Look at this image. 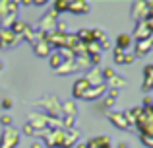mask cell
<instances>
[{
	"label": "cell",
	"mask_w": 153,
	"mask_h": 148,
	"mask_svg": "<svg viewBox=\"0 0 153 148\" xmlns=\"http://www.w3.org/2000/svg\"><path fill=\"white\" fill-rule=\"evenodd\" d=\"M76 148H87V146H85V142H78V144H76Z\"/></svg>",
	"instance_id": "f6af8a7d"
},
{
	"label": "cell",
	"mask_w": 153,
	"mask_h": 148,
	"mask_svg": "<svg viewBox=\"0 0 153 148\" xmlns=\"http://www.w3.org/2000/svg\"><path fill=\"white\" fill-rule=\"evenodd\" d=\"M27 26H29V23H27V22H23V20H16V22L10 26V29H12V33H16L18 37H22V35H23V31L27 29Z\"/></svg>",
	"instance_id": "cb8c5ba5"
},
{
	"label": "cell",
	"mask_w": 153,
	"mask_h": 148,
	"mask_svg": "<svg viewBox=\"0 0 153 148\" xmlns=\"http://www.w3.org/2000/svg\"><path fill=\"white\" fill-rule=\"evenodd\" d=\"M147 14H149V12H147V4H146V0H136V2H132L130 16H132V20H136V23L146 22Z\"/></svg>",
	"instance_id": "8992f818"
},
{
	"label": "cell",
	"mask_w": 153,
	"mask_h": 148,
	"mask_svg": "<svg viewBox=\"0 0 153 148\" xmlns=\"http://www.w3.org/2000/svg\"><path fill=\"white\" fill-rule=\"evenodd\" d=\"M107 117H108V121H111L116 129H120V131H128V129H130L128 123H126V119H124V115L118 113V111H108Z\"/></svg>",
	"instance_id": "7c38bea8"
},
{
	"label": "cell",
	"mask_w": 153,
	"mask_h": 148,
	"mask_svg": "<svg viewBox=\"0 0 153 148\" xmlns=\"http://www.w3.org/2000/svg\"><path fill=\"white\" fill-rule=\"evenodd\" d=\"M151 49H153V37L143 39V41H136V51L132 55H134V57H146Z\"/></svg>",
	"instance_id": "8fae6325"
},
{
	"label": "cell",
	"mask_w": 153,
	"mask_h": 148,
	"mask_svg": "<svg viewBox=\"0 0 153 148\" xmlns=\"http://www.w3.org/2000/svg\"><path fill=\"white\" fill-rule=\"evenodd\" d=\"M105 94H107V84H101V86H89V90L82 95V99L83 101H95V99H101Z\"/></svg>",
	"instance_id": "52a82bcc"
},
{
	"label": "cell",
	"mask_w": 153,
	"mask_h": 148,
	"mask_svg": "<svg viewBox=\"0 0 153 148\" xmlns=\"http://www.w3.org/2000/svg\"><path fill=\"white\" fill-rule=\"evenodd\" d=\"M91 4L87 0H70V6H68V12L72 14H89Z\"/></svg>",
	"instance_id": "9c48e42d"
},
{
	"label": "cell",
	"mask_w": 153,
	"mask_h": 148,
	"mask_svg": "<svg viewBox=\"0 0 153 148\" xmlns=\"http://www.w3.org/2000/svg\"><path fill=\"white\" fill-rule=\"evenodd\" d=\"M54 72L60 74V76H68V74H72V72H78V65H76L74 59H70V61H66L62 66H58Z\"/></svg>",
	"instance_id": "9a60e30c"
},
{
	"label": "cell",
	"mask_w": 153,
	"mask_h": 148,
	"mask_svg": "<svg viewBox=\"0 0 153 148\" xmlns=\"http://www.w3.org/2000/svg\"><path fill=\"white\" fill-rule=\"evenodd\" d=\"M78 115V107H76V101H62V117H76Z\"/></svg>",
	"instance_id": "7402d4cb"
},
{
	"label": "cell",
	"mask_w": 153,
	"mask_h": 148,
	"mask_svg": "<svg viewBox=\"0 0 153 148\" xmlns=\"http://www.w3.org/2000/svg\"><path fill=\"white\" fill-rule=\"evenodd\" d=\"M64 62H66V59L62 57V53H60V51H52V53L49 55V65H51L52 70H56L58 66H62Z\"/></svg>",
	"instance_id": "ffe728a7"
},
{
	"label": "cell",
	"mask_w": 153,
	"mask_h": 148,
	"mask_svg": "<svg viewBox=\"0 0 153 148\" xmlns=\"http://www.w3.org/2000/svg\"><path fill=\"white\" fill-rule=\"evenodd\" d=\"M0 105H2V109H12V107H14V101H12V99L10 98H4L2 99V101H0Z\"/></svg>",
	"instance_id": "836d02e7"
},
{
	"label": "cell",
	"mask_w": 153,
	"mask_h": 148,
	"mask_svg": "<svg viewBox=\"0 0 153 148\" xmlns=\"http://www.w3.org/2000/svg\"><path fill=\"white\" fill-rule=\"evenodd\" d=\"M18 43H22V37L12 33V29H2V27H0V49L2 51L14 49Z\"/></svg>",
	"instance_id": "277c9868"
},
{
	"label": "cell",
	"mask_w": 153,
	"mask_h": 148,
	"mask_svg": "<svg viewBox=\"0 0 153 148\" xmlns=\"http://www.w3.org/2000/svg\"><path fill=\"white\" fill-rule=\"evenodd\" d=\"M76 37H78V41L83 43V45H87V43L93 41V33H91V29H87V27L78 29V31H76Z\"/></svg>",
	"instance_id": "603a6c76"
},
{
	"label": "cell",
	"mask_w": 153,
	"mask_h": 148,
	"mask_svg": "<svg viewBox=\"0 0 153 148\" xmlns=\"http://www.w3.org/2000/svg\"><path fill=\"white\" fill-rule=\"evenodd\" d=\"M54 31H58V33H66V22H60V20H58V23H56Z\"/></svg>",
	"instance_id": "d590c367"
},
{
	"label": "cell",
	"mask_w": 153,
	"mask_h": 148,
	"mask_svg": "<svg viewBox=\"0 0 153 148\" xmlns=\"http://www.w3.org/2000/svg\"><path fill=\"white\" fill-rule=\"evenodd\" d=\"M140 140H142V144H143V146H147V148H153V138H151V137H146V134H140Z\"/></svg>",
	"instance_id": "1f68e13d"
},
{
	"label": "cell",
	"mask_w": 153,
	"mask_h": 148,
	"mask_svg": "<svg viewBox=\"0 0 153 148\" xmlns=\"http://www.w3.org/2000/svg\"><path fill=\"white\" fill-rule=\"evenodd\" d=\"M19 10V2L16 0H0V27L10 29V26L16 22V16Z\"/></svg>",
	"instance_id": "6da1fadb"
},
{
	"label": "cell",
	"mask_w": 153,
	"mask_h": 148,
	"mask_svg": "<svg viewBox=\"0 0 153 148\" xmlns=\"http://www.w3.org/2000/svg\"><path fill=\"white\" fill-rule=\"evenodd\" d=\"M19 138H22V133L16 131L14 127L4 129L2 134H0V148H16L19 144Z\"/></svg>",
	"instance_id": "3957f363"
},
{
	"label": "cell",
	"mask_w": 153,
	"mask_h": 148,
	"mask_svg": "<svg viewBox=\"0 0 153 148\" xmlns=\"http://www.w3.org/2000/svg\"><path fill=\"white\" fill-rule=\"evenodd\" d=\"M78 138H79V131H76V129L66 131V134H64V140H62V146H60V148H72L76 142H78Z\"/></svg>",
	"instance_id": "e0dca14e"
},
{
	"label": "cell",
	"mask_w": 153,
	"mask_h": 148,
	"mask_svg": "<svg viewBox=\"0 0 153 148\" xmlns=\"http://www.w3.org/2000/svg\"><path fill=\"white\" fill-rule=\"evenodd\" d=\"M122 115H124V119H126V123H128V127H134L136 125V119H134V115L130 113V109H126V111H122Z\"/></svg>",
	"instance_id": "f546056e"
},
{
	"label": "cell",
	"mask_w": 153,
	"mask_h": 148,
	"mask_svg": "<svg viewBox=\"0 0 153 148\" xmlns=\"http://www.w3.org/2000/svg\"><path fill=\"white\" fill-rule=\"evenodd\" d=\"M132 43H134V41H132V37H130L128 33H120L118 37H116V45H114V47H118L120 51L128 53V49L132 47Z\"/></svg>",
	"instance_id": "d6986e66"
},
{
	"label": "cell",
	"mask_w": 153,
	"mask_h": 148,
	"mask_svg": "<svg viewBox=\"0 0 153 148\" xmlns=\"http://www.w3.org/2000/svg\"><path fill=\"white\" fill-rule=\"evenodd\" d=\"M19 6H31V0H22V2H19Z\"/></svg>",
	"instance_id": "7bdbcfd3"
},
{
	"label": "cell",
	"mask_w": 153,
	"mask_h": 148,
	"mask_svg": "<svg viewBox=\"0 0 153 148\" xmlns=\"http://www.w3.org/2000/svg\"><path fill=\"white\" fill-rule=\"evenodd\" d=\"M124 51H120L118 47H112V61H114V65H122L124 62Z\"/></svg>",
	"instance_id": "4316f807"
},
{
	"label": "cell",
	"mask_w": 153,
	"mask_h": 148,
	"mask_svg": "<svg viewBox=\"0 0 153 148\" xmlns=\"http://www.w3.org/2000/svg\"><path fill=\"white\" fill-rule=\"evenodd\" d=\"M142 107L143 109H149V107L153 105V95H143V99H142Z\"/></svg>",
	"instance_id": "d6a6232c"
},
{
	"label": "cell",
	"mask_w": 153,
	"mask_h": 148,
	"mask_svg": "<svg viewBox=\"0 0 153 148\" xmlns=\"http://www.w3.org/2000/svg\"><path fill=\"white\" fill-rule=\"evenodd\" d=\"M0 70H2V61H0Z\"/></svg>",
	"instance_id": "bcb514c9"
},
{
	"label": "cell",
	"mask_w": 153,
	"mask_h": 148,
	"mask_svg": "<svg viewBox=\"0 0 153 148\" xmlns=\"http://www.w3.org/2000/svg\"><path fill=\"white\" fill-rule=\"evenodd\" d=\"M56 23H58V14L52 12V10H49L41 20H39V27H37V29L45 31V33H51V31H54Z\"/></svg>",
	"instance_id": "5b68a950"
},
{
	"label": "cell",
	"mask_w": 153,
	"mask_h": 148,
	"mask_svg": "<svg viewBox=\"0 0 153 148\" xmlns=\"http://www.w3.org/2000/svg\"><path fill=\"white\" fill-rule=\"evenodd\" d=\"M68 6H70V0H56V2L52 4V12L62 14V12H68Z\"/></svg>",
	"instance_id": "d4e9b609"
},
{
	"label": "cell",
	"mask_w": 153,
	"mask_h": 148,
	"mask_svg": "<svg viewBox=\"0 0 153 148\" xmlns=\"http://www.w3.org/2000/svg\"><path fill=\"white\" fill-rule=\"evenodd\" d=\"M134 61H136L134 55H132V53H126V55H124V62H122V65H132Z\"/></svg>",
	"instance_id": "74e56055"
},
{
	"label": "cell",
	"mask_w": 153,
	"mask_h": 148,
	"mask_svg": "<svg viewBox=\"0 0 153 148\" xmlns=\"http://www.w3.org/2000/svg\"><path fill=\"white\" fill-rule=\"evenodd\" d=\"M142 90L149 92L153 90V65H147L143 68V84H142Z\"/></svg>",
	"instance_id": "2e32d148"
},
{
	"label": "cell",
	"mask_w": 153,
	"mask_h": 148,
	"mask_svg": "<svg viewBox=\"0 0 153 148\" xmlns=\"http://www.w3.org/2000/svg\"><path fill=\"white\" fill-rule=\"evenodd\" d=\"M105 95H107V98H111V99H114V101H116V98L120 95V90H111V88H107V94H105Z\"/></svg>",
	"instance_id": "e575fe53"
},
{
	"label": "cell",
	"mask_w": 153,
	"mask_h": 148,
	"mask_svg": "<svg viewBox=\"0 0 153 148\" xmlns=\"http://www.w3.org/2000/svg\"><path fill=\"white\" fill-rule=\"evenodd\" d=\"M112 105H114V99H111V98H107V95H105V99H103V107H105V109H111Z\"/></svg>",
	"instance_id": "8d00e7d4"
},
{
	"label": "cell",
	"mask_w": 153,
	"mask_h": 148,
	"mask_svg": "<svg viewBox=\"0 0 153 148\" xmlns=\"http://www.w3.org/2000/svg\"><path fill=\"white\" fill-rule=\"evenodd\" d=\"M19 133H23L25 137H37V131H35L33 127L29 125V123H25V125L22 127V131H19Z\"/></svg>",
	"instance_id": "83f0119b"
},
{
	"label": "cell",
	"mask_w": 153,
	"mask_h": 148,
	"mask_svg": "<svg viewBox=\"0 0 153 148\" xmlns=\"http://www.w3.org/2000/svg\"><path fill=\"white\" fill-rule=\"evenodd\" d=\"M91 33H93V41L99 43V45L105 43V41H108V39H107V33H105L103 29H91Z\"/></svg>",
	"instance_id": "484cf974"
},
{
	"label": "cell",
	"mask_w": 153,
	"mask_h": 148,
	"mask_svg": "<svg viewBox=\"0 0 153 148\" xmlns=\"http://www.w3.org/2000/svg\"><path fill=\"white\" fill-rule=\"evenodd\" d=\"M31 148H45V146H43L41 140H37V142H33V144H31Z\"/></svg>",
	"instance_id": "b9f144b4"
},
{
	"label": "cell",
	"mask_w": 153,
	"mask_h": 148,
	"mask_svg": "<svg viewBox=\"0 0 153 148\" xmlns=\"http://www.w3.org/2000/svg\"><path fill=\"white\" fill-rule=\"evenodd\" d=\"M118 148H130V144H128V142H120Z\"/></svg>",
	"instance_id": "ee69618b"
},
{
	"label": "cell",
	"mask_w": 153,
	"mask_h": 148,
	"mask_svg": "<svg viewBox=\"0 0 153 148\" xmlns=\"http://www.w3.org/2000/svg\"><path fill=\"white\" fill-rule=\"evenodd\" d=\"M132 41H143V39H149L153 37V33L149 31V27L146 26V22H140V23H136V27H134V31H132Z\"/></svg>",
	"instance_id": "ba28073f"
},
{
	"label": "cell",
	"mask_w": 153,
	"mask_h": 148,
	"mask_svg": "<svg viewBox=\"0 0 153 148\" xmlns=\"http://www.w3.org/2000/svg\"><path fill=\"white\" fill-rule=\"evenodd\" d=\"M0 123L4 125V129H10V127H12V117L8 113H4L2 117H0Z\"/></svg>",
	"instance_id": "4dcf8cb0"
},
{
	"label": "cell",
	"mask_w": 153,
	"mask_h": 148,
	"mask_svg": "<svg viewBox=\"0 0 153 148\" xmlns=\"http://www.w3.org/2000/svg\"><path fill=\"white\" fill-rule=\"evenodd\" d=\"M107 84V88H111V90H122L124 86H126V78H122V76H118V74H114L112 76L111 80H108V82H105Z\"/></svg>",
	"instance_id": "44dd1931"
},
{
	"label": "cell",
	"mask_w": 153,
	"mask_h": 148,
	"mask_svg": "<svg viewBox=\"0 0 153 148\" xmlns=\"http://www.w3.org/2000/svg\"><path fill=\"white\" fill-rule=\"evenodd\" d=\"M89 90V82L85 78H78L74 82V88H72V98L74 99H82V95Z\"/></svg>",
	"instance_id": "30bf717a"
},
{
	"label": "cell",
	"mask_w": 153,
	"mask_h": 148,
	"mask_svg": "<svg viewBox=\"0 0 153 148\" xmlns=\"http://www.w3.org/2000/svg\"><path fill=\"white\" fill-rule=\"evenodd\" d=\"M33 47V53L37 55V57H49V55L52 53V49H51V45L47 41H39V43H35V45H31Z\"/></svg>",
	"instance_id": "ac0fdd59"
},
{
	"label": "cell",
	"mask_w": 153,
	"mask_h": 148,
	"mask_svg": "<svg viewBox=\"0 0 153 148\" xmlns=\"http://www.w3.org/2000/svg\"><path fill=\"white\" fill-rule=\"evenodd\" d=\"M83 78L89 82V86H101V84H105L103 76H101V68H89V72H87Z\"/></svg>",
	"instance_id": "5bb4252c"
},
{
	"label": "cell",
	"mask_w": 153,
	"mask_h": 148,
	"mask_svg": "<svg viewBox=\"0 0 153 148\" xmlns=\"http://www.w3.org/2000/svg\"><path fill=\"white\" fill-rule=\"evenodd\" d=\"M87 148H111V137H107V134H99V137L95 138H89V140L85 142Z\"/></svg>",
	"instance_id": "4fadbf2b"
},
{
	"label": "cell",
	"mask_w": 153,
	"mask_h": 148,
	"mask_svg": "<svg viewBox=\"0 0 153 148\" xmlns=\"http://www.w3.org/2000/svg\"><path fill=\"white\" fill-rule=\"evenodd\" d=\"M146 26L149 27V31L153 33V14H149V16H147V18H146Z\"/></svg>",
	"instance_id": "ab89813d"
},
{
	"label": "cell",
	"mask_w": 153,
	"mask_h": 148,
	"mask_svg": "<svg viewBox=\"0 0 153 148\" xmlns=\"http://www.w3.org/2000/svg\"><path fill=\"white\" fill-rule=\"evenodd\" d=\"M39 107L43 109V113L49 115L52 119H62V103L56 95H47L39 101Z\"/></svg>",
	"instance_id": "7a4b0ae2"
},
{
	"label": "cell",
	"mask_w": 153,
	"mask_h": 148,
	"mask_svg": "<svg viewBox=\"0 0 153 148\" xmlns=\"http://www.w3.org/2000/svg\"><path fill=\"white\" fill-rule=\"evenodd\" d=\"M142 111H143V107H132V109H130V113L134 115V119H138L140 115H142Z\"/></svg>",
	"instance_id": "f35d334b"
},
{
	"label": "cell",
	"mask_w": 153,
	"mask_h": 148,
	"mask_svg": "<svg viewBox=\"0 0 153 148\" xmlns=\"http://www.w3.org/2000/svg\"><path fill=\"white\" fill-rule=\"evenodd\" d=\"M114 74H116V72L111 68V66H105V68H101V76H103V80H105V82H108V80H111Z\"/></svg>",
	"instance_id": "f1b7e54d"
},
{
	"label": "cell",
	"mask_w": 153,
	"mask_h": 148,
	"mask_svg": "<svg viewBox=\"0 0 153 148\" xmlns=\"http://www.w3.org/2000/svg\"><path fill=\"white\" fill-rule=\"evenodd\" d=\"M45 0H31V6H45Z\"/></svg>",
	"instance_id": "60d3db41"
}]
</instances>
